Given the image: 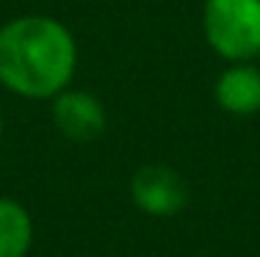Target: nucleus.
<instances>
[{
  "instance_id": "f257e3e1",
  "label": "nucleus",
  "mask_w": 260,
  "mask_h": 257,
  "mask_svg": "<svg viewBox=\"0 0 260 257\" xmlns=\"http://www.w3.org/2000/svg\"><path fill=\"white\" fill-rule=\"evenodd\" d=\"M78 66L75 36L45 14H22L0 28V83L28 100H53Z\"/></svg>"
},
{
  "instance_id": "f03ea898",
  "label": "nucleus",
  "mask_w": 260,
  "mask_h": 257,
  "mask_svg": "<svg viewBox=\"0 0 260 257\" xmlns=\"http://www.w3.org/2000/svg\"><path fill=\"white\" fill-rule=\"evenodd\" d=\"M202 30L210 50L227 61L260 56V0H205Z\"/></svg>"
},
{
  "instance_id": "7ed1b4c3",
  "label": "nucleus",
  "mask_w": 260,
  "mask_h": 257,
  "mask_svg": "<svg viewBox=\"0 0 260 257\" xmlns=\"http://www.w3.org/2000/svg\"><path fill=\"white\" fill-rule=\"evenodd\" d=\"M130 197L139 210L150 216H175L188 205V186L180 171L164 163H150L130 177Z\"/></svg>"
},
{
  "instance_id": "20e7f679",
  "label": "nucleus",
  "mask_w": 260,
  "mask_h": 257,
  "mask_svg": "<svg viewBox=\"0 0 260 257\" xmlns=\"http://www.w3.org/2000/svg\"><path fill=\"white\" fill-rule=\"evenodd\" d=\"M53 125L64 138L78 144L97 141L108 127L103 102L89 91H78L67 86L53 97Z\"/></svg>"
},
{
  "instance_id": "39448f33",
  "label": "nucleus",
  "mask_w": 260,
  "mask_h": 257,
  "mask_svg": "<svg viewBox=\"0 0 260 257\" xmlns=\"http://www.w3.org/2000/svg\"><path fill=\"white\" fill-rule=\"evenodd\" d=\"M216 102L233 116H255L260 111V66L235 61L213 86Z\"/></svg>"
},
{
  "instance_id": "423d86ee",
  "label": "nucleus",
  "mask_w": 260,
  "mask_h": 257,
  "mask_svg": "<svg viewBox=\"0 0 260 257\" xmlns=\"http://www.w3.org/2000/svg\"><path fill=\"white\" fill-rule=\"evenodd\" d=\"M34 243L30 213L11 197H0V257H25Z\"/></svg>"
},
{
  "instance_id": "0eeeda50",
  "label": "nucleus",
  "mask_w": 260,
  "mask_h": 257,
  "mask_svg": "<svg viewBox=\"0 0 260 257\" xmlns=\"http://www.w3.org/2000/svg\"><path fill=\"white\" fill-rule=\"evenodd\" d=\"M0 136H3V116H0Z\"/></svg>"
}]
</instances>
